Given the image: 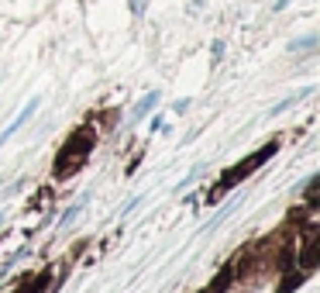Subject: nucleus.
I'll return each instance as SVG.
<instances>
[{
	"instance_id": "obj_1",
	"label": "nucleus",
	"mask_w": 320,
	"mask_h": 293,
	"mask_svg": "<svg viewBox=\"0 0 320 293\" xmlns=\"http://www.w3.org/2000/svg\"><path fill=\"white\" fill-rule=\"evenodd\" d=\"M90 149H93V135H90V131H76V135L62 145V152H59L56 176H66V173H73V169H79V166L86 162V156H90Z\"/></svg>"
},
{
	"instance_id": "obj_2",
	"label": "nucleus",
	"mask_w": 320,
	"mask_h": 293,
	"mask_svg": "<svg viewBox=\"0 0 320 293\" xmlns=\"http://www.w3.org/2000/svg\"><path fill=\"white\" fill-rule=\"evenodd\" d=\"M276 152H279V145H276V141H269V145H265V149H258V152L248 159V162L234 166V169H227V173L221 176V186H217V190H231V186H234V183H241L248 173H255V169L262 166V162H269V159L276 156Z\"/></svg>"
},
{
	"instance_id": "obj_3",
	"label": "nucleus",
	"mask_w": 320,
	"mask_h": 293,
	"mask_svg": "<svg viewBox=\"0 0 320 293\" xmlns=\"http://www.w3.org/2000/svg\"><path fill=\"white\" fill-rule=\"evenodd\" d=\"M38 107H41V97H31V100H28V104H24V111H21V114L14 117V121H11L4 131H0V145H4V141H11V138H14V131H18V128H24V124L31 121V114H35Z\"/></svg>"
},
{
	"instance_id": "obj_4",
	"label": "nucleus",
	"mask_w": 320,
	"mask_h": 293,
	"mask_svg": "<svg viewBox=\"0 0 320 293\" xmlns=\"http://www.w3.org/2000/svg\"><path fill=\"white\" fill-rule=\"evenodd\" d=\"M317 31H310V35H303V38H293L289 41V52H296V56H310V52H317Z\"/></svg>"
},
{
	"instance_id": "obj_5",
	"label": "nucleus",
	"mask_w": 320,
	"mask_h": 293,
	"mask_svg": "<svg viewBox=\"0 0 320 293\" xmlns=\"http://www.w3.org/2000/svg\"><path fill=\"white\" fill-rule=\"evenodd\" d=\"M158 90H151V93H145V97L138 100V104H134V111H131V121H141V117L148 114V111H155V104H158Z\"/></svg>"
},
{
	"instance_id": "obj_6",
	"label": "nucleus",
	"mask_w": 320,
	"mask_h": 293,
	"mask_svg": "<svg viewBox=\"0 0 320 293\" xmlns=\"http://www.w3.org/2000/svg\"><path fill=\"white\" fill-rule=\"evenodd\" d=\"M48 279H52V273H48V269H45V273H38L35 279L24 286V293H45V290H48Z\"/></svg>"
},
{
	"instance_id": "obj_7",
	"label": "nucleus",
	"mask_w": 320,
	"mask_h": 293,
	"mask_svg": "<svg viewBox=\"0 0 320 293\" xmlns=\"http://www.w3.org/2000/svg\"><path fill=\"white\" fill-rule=\"evenodd\" d=\"M83 204H86V197H83V200H79V204H73V207H69V211H66V214L59 217V228H66V224H69V221H73V217L79 214V211H83Z\"/></svg>"
},
{
	"instance_id": "obj_8",
	"label": "nucleus",
	"mask_w": 320,
	"mask_h": 293,
	"mask_svg": "<svg viewBox=\"0 0 320 293\" xmlns=\"http://www.w3.org/2000/svg\"><path fill=\"white\" fill-rule=\"evenodd\" d=\"M172 111H176V114H186V111H189V97L176 100V104H172Z\"/></svg>"
},
{
	"instance_id": "obj_9",
	"label": "nucleus",
	"mask_w": 320,
	"mask_h": 293,
	"mask_svg": "<svg viewBox=\"0 0 320 293\" xmlns=\"http://www.w3.org/2000/svg\"><path fill=\"white\" fill-rule=\"evenodd\" d=\"M151 131H166V117H162V114L151 117Z\"/></svg>"
},
{
	"instance_id": "obj_10",
	"label": "nucleus",
	"mask_w": 320,
	"mask_h": 293,
	"mask_svg": "<svg viewBox=\"0 0 320 293\" xmlns=\"http://www.w3.org/2000/svg\"><path fill=\"white\" fill-rule=\"evenodd\" d=\"M221 56H224V41H214V62H221Z\"/></svg>"
},
{
	"instance_id": "obj_11",
	"label": "nucleus",
	"mask_w": 320,
	"mask_h": 293,
	"mask_svg": "<svg viewBox=\"0 0 320 293\" xmlns=\"http://www.w3.org/2000/svg\"><path fill=\"white\" fill-rule=\"evenodd\" d=\"M145 4H148V0H134V14H141V11H145Z\"/></svg>"
},
{
	"instance_id": "obj_12",
	"label": "nucleus",
	"mask_w": 320,
	"mask_h": 293,
	"mask_svg": "<svg viewBox=\"0 0 320 293\" xmlns=\"http://www.w3.org/2000/svg\"><path fill=\"white\" fill-rule=\"evenodd\" d=\"M289 7V0H276V11H286Z\"/></svg>"
}]
</instances>
